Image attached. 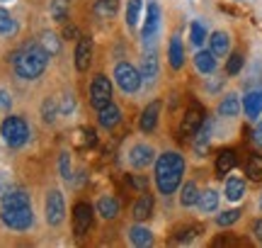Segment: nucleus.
Segmentation results:
<instances>
[{
    "label": "nucleus",
    "mask_w": 262,
    "mask_h": 248,
    "mask_svg": "<svg viewBox=\"0 0 262 248\" xmlns=\"http://www.w3.org/2000/svg\"><path fill=\"white\" fill-rule=\"evenodd\" d=\"M185 156L180 151H163L156 158V188L160 195H172L178 192L185 178Z\"/></svg>",
    "instance_id": "obj_1"
},
{
    "label": "nucleus",
    "mask_w": 262,
    "mask_h": 248,
    "mask_svg": "<svg viewBox=\"0 0 262 248\" xmlns=\"http://www.w3.org/2000/svg\"><path fill=\"white\" fill-rule=\"evenodd\" d=\"M49 58H51V54L39 42H29V44L19 47L12 54V68H15L17 78H22V80H37L47 71Z\"/></svg>",
    "instance_id": "obj_2"
},
{
    "label": "nucleus",
    "mask_w": 262,
    "mask_h": 248,
    "mask_svg": "<svg viewBox=\"0 0 262 248\" xmlns=\"http://www.w3.org/2000/svg\"><path fill=\"white\" fill-rule=\"evenodd\" d=\"M0 134H3V139H5V143H8L10 149H19V146H25L29 139V127L22 117L10 115L0 124Z\"/></svg>",
    "instance_id": "obj_3"
},
{
    "label": "nucleus",
    "mask_w": 262,
    "mask_h": 248,
    "mask_svg": "<svg viewBox=\"0 0 262 248\" xmlns=\"http://www.w3.org/2000/svg\"><path fill=\"white\" fill-rule=\"evenodd\" d=\"M114 80H117V86L122 88V93H126V95L139 93V88L143 86L141 71L136 66H131L129 61H119V64L114 66Z\"/></svg>",
    "instance_id": "obj_4"
},
{
    "label": "nucleus",
    "mask_w": 262,
    "mask_h": 248,
    "mask_svg": "<svg viewBox=\"0 0 262 248\" xmlns=\"http://www.w3.org/2000/svg\"><path fill=\"white\" fill-rule=\"evenodd\" d=\"M0 219L12 231H27L34 224V212H32V204L29 207H3Z\"/></svg>",
    "instance_id": "obj_5"
},
{
    "label": "nucleus",
    "mask_w": 262,
    "mask_h": 248,
    "mask_svg": "<svg viewBox=\"0 0 262 248\" xmlns=\"http://www.w3.org/2000/svg\"><path fill=\"white\" fill-rule=\"evenodd\" d=\"M204 110H202V105H196V102H192V105L185 110V115H182V122H180V139L182 141H192V136L196 134V129L202 127V122H204Z\"/></svg>",
    "instance_id": "obj_6"
},
{
    "label": "nucleus",
    "mask_w": 262,
    "mask_h": 248,
    "mask_svg": "<svg viewBox=\"0 0 262 248\" xmlns=\"http://www.w3.org/2000/svg\"><path fill=\"white\" fill-rule=\"evenodd\" d=\"M44 214H47L49 226H58L66 217V200L61 190H49L47 202H44Z\"/></svg>",
    "instance_id": "obj_7"
},
{
    "label": "nucleus",
    "mask_w": 262,
    "mask_h": 248,
    "mask_svg": "<svg viewBox=\"0 0 262 248\" xmlns=\"http://www.w3.org/2000/svg\"><path fill=\"white\" fill-rule=\"evenodd\" d=\"M90 105L95 110H100L104 107L107 102H112V83H110V78L107 76H95L90 80Z\"/></svg>",
    "instance_id": "obj_8"
},
{
    "label": "nucleus",
    "mask_w": 262,
    "mask_h": 248,
    "mask_svg": "<svg viewBox=\"0 0 262 248\" xmlns=\"http://www.w3.org/2000/svg\"><path fill=\"white\" fill-rule=\"evenodd\" d=\"M160 17H163V15H160V5L158 3H150L148 10H146V22H143V29H141V39H143V44H146V47L158 37Z\"/></svg>",
    "instance_id": "obj_9"
},
{
    "label": "nucleus",
    "mask_w": 262,
    "mask_h": 248,
    "mask_svg": "<svg viewBox=\"0 0 262 248\" xmlns=\"http://www.w3.org/2000/svg\"><path fill=\"white\" fill-rule=\"evenodd\" d=\"M156 161V149L150 143H134L129 151V166L136 168V171H143L148 168L150 163Z\"/></svg>",
    "instance_id": "obj_10"
},
{
    "label": "nucleus",
    "mask_w": 262,
    "mask_h": 248,
    "mask_svg": "<svg viewBox=\"0 0 262 248\" xmlns=\"http://www.w3.org/2000/svg\"><path fill=\"white\" fill-rule=\"evenodd\" d=\"M160 110H163V102H160V100H153V102H148V105L143 107V112H141V117H139V129L143 134H153L158 129Z\"/></svg>",
    "instance_id": "obj_11"
},
{
    "label": "nucleus",
    "mask_w": 262,
    "mask_h": 248,
    "mask_svg": "<svg viewBox=\"0 0 262 248\" xmlns=\"http://www.w3.org/2000/svg\"><path fill=\"white\" fill-rule=\"evenodd\" d=\"M90 226H93V207L88 202H78L73 207V234L85 236Z\"/></svg>",
    "instance_id": "obj_12"
},
{
    "label": "nucleus",
    "mask_w": 262,
    "mask_h": 248,
    "mask_svg": "<svg viewBox=\"0 0 262 248\" xmlns=\"http://www.w3.org/2000/svg\"><path fill=\"white\" fill-rule=\"evenodd\" d=\"M141 80L143 86H153L156 78L160 73V64H158V54L150 49V51H143V58H141Z\"/></svg>",
    "instance_id": "obj_13"
},
{
    "label": "nucleus",
    "mask_w": 262,
    "mask_h": 248,
    "mask_svg": "<svg viewBox=\"0 0 262 248\" xmlns=\"http://www.w3.org/2000/svg\"><path fill=\"white\" fill-rule=\"evenodd\" d=\"M211 134H214V122H211V119H204V122H202V127L196 129V134L192 136V149H194V153L199 156V158L209 151Z\"/></svg>",
    "instance_id": "obj_14"
},
{
    "label": "nucleus",
    "mask_w": 262,
    "mask_h": 248,
    "mask_svg": "<svg viewBox=\"0 0 262 248\" xmlns=\"http://www.w3.org/2000/svg\"><path fill=\"white\" fill-rule=\"evenodd\" d=\"M241 110H243V100H241L238 93H226L221 97L219 107H216L219 117H224V119H235V117L241 115Z\"/></svg>",
    "instance_id": "obj_15"
},
{
    "label": "nucleus",
    "mask_w": 262,
    "mask_h": 248,
    "mask_svg": "<svg viewBox=\"0 0 262 248\" xmlns=\"http://www.w3.org/2000/svg\"><path fill=\"white\" fill-rule=\"evenodd\" d=\"M93 54H95L93 39H88V37L78 39V47H75V68L78 71H88L90 64H93Z\"/></svg>",
    "instance_id": "obj_16"
},
{
    "label": "nucleus",
    "mask_w": 262,
    "mask_h": 248,
    "mask_svg": "<svg viewBox=\"0 0 262 248\" xmlns=\"http://www.w3.org/2000/svg\"><path fill=\"white\" fill-rule=\"evenodd\" d=\"M153 210H156V200H153V195L148 192H141V197L134 202V210H131V217L134 221H148L153 217Z\"/></svg>",
    "instance_id": "obj_17"
},
{
    "label": "nucleus",
    "mask_w": 262,
    "mask_h": 248,
    "mask_svg": "<svg viewBox=\"0 0 262 248\" xmlns=\"http://www.w3.org/2000/svg\"><path fill=\"white\" fill-rule=\"evenodd\" d=\"M192 61H194V68L202 76H211L216 71V66H219V56H216L211 49H199Z\"/></svg>",
    "instance_id": "obj_18"
},
{
    "label": "nucleus",
    "mask_w": 262,
    "mask_h": 248,
    "mask_svg": "<svg viewBox=\"0 0 262 248\" xmlns=\"http://www.w3.org/2000/svg\"><path fill=\"white\" fill-rule=\"evenodd\" d=\"M209 49L214 51L216 56H228L231 54V34L228 32H224V29H214L211 34H209Z\"/></svg>",
    "instance_id": "obj_19"
},
{
    "label": "nucleus",
    "mask_w": 262,
    "mask_h": 248,
    "mask_svg": "<svg viewBox=\"0 0 262 248\" xmlns=\"http://www.w3.org/2000/svg\"><path fill=\"white\" fill-rule=\"evenodd\" d=\"M168 61H170V68H172V71H180V68L185 66V42H182L180 34H172V37H170Z\"/></svg>",
    "instance_id": "obj_20"
},
{
    "label": "nucleus",
    "mask_w": 262,
    "mask_h": 248,
    "mask_svg": "<svg viewBox=\"0 0 262 248\" xmlns=\"http://www.w3.org/2000/svg\"><path fill=\"white\" fill-rule=\"evenodd\" d=\"M243 112L245 117L255 122L262 117V90H248L243 97Z\"/></svg>",
    "instance_id": "obj_21"
},
{
    "label": "nucleus",
    "mask_w": 262,
    "mask_h": 248,
    "mask_svg": "<svg viewBox=\"0 0 262 248\" xmlns=\"http://www.w3.org/2000/svg\"><path fill=\"white\" fill-rule=\"evenodd\" d=\"M97 122H100L102 129H110V132H112L114 127L122 122V110L114 105V102H107L104 107L97 110Z\"/></svg>",
    "instance_id": "obj_22"
},
{
    "label": "nucleus",
    "mask_w": 262,
    "mask_h": 248,
    "mask_svg": "<svg viewBox=\"0 0 262 248\" xmlns=\"http://www.w3.org/2000/svg\"><path fill=\"white\" fill-rule=\"evenodd\" d=\"M235 166H238V153H235L233 149H224V151L216 153L214 168H216V175H219V178H226Z\"/></svg>",
    "instance_id": "obj_23"
},
{
    "label": "nucleus",
    "mask_w": 262,
    "mask_h": 248,
    "mask_svg": "<svg viewBox=\"0 0 262 248\" xmlns=\"http://www.w3.org/2000/svg\"><path fill=\"white\" fill-rule=\"evenodd\" d=\"M224 197L228 202H241L245 197V178L241 175H228L224 182Z\"/></svg>",
    "instance_id": "obj_24"
},
{
    "label": "nucleus",
    "mask_w": 262,
    "mask_h": 248,
    "mask_svg": "<svg viewBox=\"0 0 262 248\" xmlns=\"http://www.w3.org/2000/svg\"><path fill=\"white\" fill-rule=\"evenodd\" d=\"M219 200H221V195L216 188H206V190L199 192V202H196V207L202 214H214L219 210Z\"/></svg>",
    "instance_id": "obj_25"
},
{
    "label": "nucleus",
    "mask_w": 262,
    "mask_h": 248,
    "mask_svg": "<svg viewBox=\"0 0 262 248\" xmlns=\"http://www.w3.org/2000/svg\"><path fill=\"white\" fill-rule=\"evenodd\" d=\"M199 185L194 180H187L180 185V204L189 210V207H196V202H199Z\"/></svg>",
    "instance_id": "obj_26"
},
{
    "label": "nucleus",
    "mask_w": 262,
    "mask_h": 248,
    "mask_svg": "<svg viewBox=\"0 0 262 248\" xmlns=\"http://www.w3.org/2000/svg\"><path fill=\"white\" fill-rule=\"evenodd\" d=\"M97 214L107 221L114 219V217L119 214V200L112 197V195H102V197L97 200Z\"/></svg>",
    "instance_id": "obj_27"
},
{
    "label": "nucleus",
    "mask_w": 262,
    "mask_h": 248,
    "mask_svg": "<svg viewBox=\"0 0 262 248\" xmlns=\"http://www.w3.org/2000/svg\"><path fill=\"white\" fill-rule=\"evenodd\" d=\"M129 243L131 246H150L153 243V231L141 226V221H136V226L129 229Z\"/></svg>",
    "instance_id": "obj_28"
},
{
    "label": "nucleus",
    "mask_w": 262,
    "mask_h": 248,
    "mask_svg": "<svg viewBox=\"0 0 262 248\" xmlns=\"http://www.w3.org/2000/svg\"><path fill=\"white\" fill-rule=\"evenodd\" d=\"M117 10H119V0H95L93 5L95 17L100 19H112L117 15Z\"/></svg>",
    "instance_id": "obj_29"
},
{
    "label": "nucleus",
    "mask_w": 262,
    "mask_h": 248,
    "mask_svg": "<svg viewBox=\"0 0 262 248\" xmlns=\"http://www.w3.org/2000/svg\"><path fill=\"white\" fill-rule=\"evenodd\" d=\"M3 207H29V195L25 190H8L3 195Z\"/></svg>",
    "instance_id": "obj_30"
},
{
    "label": "nucleus",
    "mask_w": 262,
    "mask_h": 248,
    "mask_svg": "<svg viewBox=\"0 0 262 248\" xmlns=\"http://www.w3.org/2000/svg\"><path fill=\"white\" fill-rule=\"evenodd\" d=\"M241 217H243V212L238 210V207H233V210H224V212L216 214V226H219V229H228V226L238 224Z\"/></svg>",
    "instance_id": "obj_31"
},
{
    "label": "nucleus",
    "mask_w": 262,
    "mask_h": 248,
    "mask_svg": "<svg viewBox=\"0 0 262 248\" xmlns=\"http://www.w3.org/2000/svg\"><path fill=\"white\" fill-rule=\"evenodd\" d=\"M245 175H248V180L253 182H260L262 180V153H253L248 163H245Z\"/></svg>",
    "instance_id": "obj_32"
},
{
    "label": "nucleus",
    "mask_w": 262,
    "mask_h": 248,
    "mask_svg": "<svg viewBox=\"0 0 262 248\" xmlns=\"http://www.w3.org/2000/svg\"><path fill=\"white\" fill-rule=\"evenodd\" d=\"M141 8H143V0H129V3H126V27L129 29L139 27Z\"/></svg>",
    "instance_id": "obj_33"
},
{
    "label": "nucleus",
    "mask_w": 262,
    "mask_h": 248,
    "mask_svg": "<svg viewBox=\"0 0 262 248\" xmlns=\"http://www.w3.org/2000/svg\"><path fill=\"white\" fill-rule=\"evenodd\" d=\"M58 115H61V110H58V100L47 97V100L41 102V119H44V124H54Z\"/></svg>",
    "instance_id": "obj_34"
},
{
    "label": "nucleus",
    "mask_w": 262,
    "mask_h": 248,
    "mask_svg": "<svg viewBox=\"0 0 262 248\" xmlns=\"http://www.w3.org/2000/svg\"><path fill=\"white\" fill-rule=\"evenodd\" d=\"M206 39H209V32H206L204 22H202V19H194V22L189 25V42H192L194 47H202Z\"/></svg>",
    "instance_id": "obj_35"
},
{
    "label": "nucleus",
    "mask_w": 262,
    "mask_h": 248,
    "mask_svg": "<svg viewBox=\"0 0 262 248\" xmlns=\"http://www.w3.org/2000/svg\"><path fill=\"white\" fill-rule=\"evenodd\" d=\"M199 234H202V226H199V224H189V226H185V229L175 231L172 241H175V243H189V241H194Z\"/></svg>",
    "instance_id": "obj_36"
},
{
    "label": "nucleus",
    "mask_w": 262,
    "mask_h": 248,
    "mask_svg": "<svg viewBox=\"0 0 262 248\" xmlns=\"http://www.w3.org/2000/svg\"><path fill=\"white\" fill-rule=\"evenodd\" d=\"M68 10H71L68 0H51V5H49V12H51V17L56 22H66L68 19Z\"/></svg>",
    "instance_id": "obj_37"
},
{
    "label": "nucleus",
    "mask_w": 262,
    "mask_h": 248,
    "mask_svg": "<svg viewBox=\"0 0 262 248\" xmlns=\"http://www.w3.org/2000/svg\"><path fill=\"white\" fill-rule=\"evenodd\" d=\"M243 66H245L243 54H241V51H231V54H228V61H226V76H238Z\"/></svg>",
    "instance_id": "obj_38"
},
{
    "label": "nucleus",
    "mask_w": 262,
    "mask_h": 248,
    "mask_svg": "<svg viewBox=\"0 0 262 248\" xmlns=\"http://www.w3.org/2000/svg\"><path fill=\"white\" fill-rule=\"evenodd\" d=\"M15 29H17V22L12 19L5 8H0V37H10V34H15Z\"/></svg>",
    "instance_id": "obj_39"
},
{
    "label": "nucleus",
    "mask_w": 262,
    "mask_h": 248,
    "mask_svg": "<svg viewBox=\"0 0 262 248\" xmlns=\"http://www.w3.org/2000/svg\"><path fill=\"white\" fill-rule=\"evenodd\" d=\"M39 44L47 49L51 56L61 51V39H58L56 34H54V32H41V39H39Z\"/></svg>",
    "instance_id": "obj_40"
},
{
    "label": "nucleus",
    "mask_w": 262,
    "mask_h": 248,
    "mask_svg": "<svg viewBox=\"0 0 262 248\" xmlns=\"http://www.w3.org/2000/svg\"><path fill=\"white\" fill-rule=\"evenodd\" d=\"M58 173H61V178L68 182H73V168H71V156L68 153H61L58 156Z\"/></svg>",
    "instance_id": "obj_41"
},
{
    "label": "nucleus",
    "mask_w": 262,
    "mask_h": 248,
    "mask_svg": "<svg viewBox=\"0 0 262 248\" xmlns=\"http://www.w3.org/2000/svg\"><path fill=\"white\" fill-rule=\"evenodd\" d=\"M78 136H80V139H78V146H83V149H88V146H95V143H97V134H95L90 127H83V129L78 132Z\"/></svg>",
    "instance_id": "obj_42"
},
{
    "label": "nucleus",
    "mask_w": 262,
    "mask_h": 248,
    "mask_svg": "<svg viewBox=\"0 0 262 248\" xmlns=\"http://www.w3.org/2000/svg\"><path fill=\"white\" fill-rule=\"evenodd\" d=\"M58 110H61V115H73V110H75V95L73 93H63V95H61Z\"/></svg>",
    "instance_id": "obj_43"
},
{
    "label": "nucleus",
    "mask_w": 262,
    "mask_h": 248,
    "mask_svg": "<svg viewBox=\"0 0 262 248\" xmlns=\"http://www.w3.org/2000/svg\"><path fill=\"white\" fill-rule=\"evenodd\" d=\"M126 182H129L131 188H136V190H146V185H148V180H146V178H143V175H129V178H126Z\"/></svg>",
    "instance_id": "obj_44"
},
{
    "label": "nucleus",
    "mask_w": 262,
    "mask_h": 248,
    "mask_svg": "<svg viewBox=\"0 0 262 248\" xmlns=\"http://www.w3.org/2000/svg\"><path fill=\"white\" fill-rule=\"evenodd\" d=\"M253 143L257 149H262V117L257 119V124H255V129H253Z\"/></svg>",
    "instance_id": "obj_45"
},
{
    "label": "nucleus",
    "mask_w": 262,
    "mask_h": 248,
    "mask_svg": "<svg viewBox=\"0 0 262 248\" xmlns=\"http://www.w3.org/2000/svg\"><path fill=\"white\" fill-rule=\"evenodd\" d=\"M75 37H78V27H75V25H66V27H63V39L73 42Z\"/></svg>",
    "instance_id": "obj_46"
},
{
    "label": "nucleus",
    "mask_w": 262,
    "mask_h": 248,
    "mask_svg": "<svg viewBox=\"0 0 262 248\" xmlns=\"http://www.w3.org/2000/svg\"><path fill=\"white\" fill-rule=\"evenodd\" d=\"M253 239H255V241H260V243H262V217H260V219H255V221H253Z\"/></svg>",
    "instance_id": "obj_47"
},
{
    "label": "nucleus",
    "mask_w": 262,
    "mask_h": 248,
    "mask_svg": "<svg viewBox=\"0 0 262 248\" xmlns=\"http://www.w3.org/2000/svg\"><path fill=\"white\" fill-rule=\"evenodd\" d=\"M10 105H12V100H10V93L0 88V107H5V110H8Z\"/></svg>",
    "instance_id": "obj_48"
},
{
    "label": "nucleus",
    "mask_w": 262,
    "mask_h": 248,
    "mask_svg": "<svg viewBox=\"0 0 262 248\" xmlns=\"http://www.w3.org/2000/svg\"><path fill=\"white\" fill-rule=\"evenodd\" d=\"M257 207H260V212H262V192H260V202H257Z\"/></svg>",
    "instance_id": "obj_49"
},
{
    "label": "nucleus",
    "mask_w": 262,
    "mask_h": 248,
    "mask_svg": "<svg viewBox=\"0 0 262 248\" xmlns=\"http://www.w3.org/2000/svg\"><path fill=\"white\" fill-rule=\"evenodd\" d=\"M0 3H10V0H0Z\"/></svg>",
    "instance_id": "obj_50"
}]
</instances>
